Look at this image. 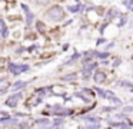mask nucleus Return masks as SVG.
Wrapping results in <instances>:
<instances>
[{"label": "nucleus", "mask_w": 133, "mask_h": 129, "mask_svg": "<svg viewBox=\"0 0 133 129\" xmlns=\"http://www.w3.org/2000/svg\"><path fill=\"white\" fill-rule=\"evenodd\" d=\"M46 16H47V19H50V20H62L63 19V16H64V11H63V9L62 7H59V6H55V7H52L49 11L46 13Z\"/></svg>", "instance_id": "obj_1"}, {"label": "nucleus", "mask_w": 133, "mask_h": 129, "mask_svg": "<svg viewBox=\"0 0 133 129\" xmlns=\"http://www.w3.org/2000/svg\"><path fill=\"white\" fill-rule=\"evenodd\" d=\"M22 99V95L20 93H16V95H13V96H10L9 99H7V106H16L19 103V100Z\"/></svg>", "instance_id": "obj_2"}, {"label": "nucleus", "mask_w": 133, "mask_h": 129, "mask_svg": "<svg viewBox=\"0 0 133 129\" xmlns=\"http://www.w3.org/2000/svg\"><path fill=\"white\" fill-rule=\"evenodd\" d=\"M9 69H10V72H13V73H20V72H24V70H27V66H16V65H10L9 66Z\"/></svg>", "instance_id": "obj_3"}, {"label": "nucleus", "mask_w": 133, "mask_h": 129, "mask_svg": "<svg viewBox=\"0 0 133 129\" xmlns=\"http://www.w3.org/2000/svg\"><path fill=\"white\" fill-rule=\"evenodd\" d=\"M104 79H106V77H104L103 72H96V75H95V80H96V82L102 83V82H104Z\"/></svg>", "instance_id": "obj_4"}, {"label": "nucleus", "mask_w": 133, "mask_h": 129, "mask_svg": "<svg viewBox=\"0 0 133 129\" xmlns=\"http://www.w3.org/2000/svg\"><path fill=\"white\" fill-rule=\"evenodd\" d=\"M7 88H9V82L6 79H0V92L7 89Z\"/></svg>", "instance_id": "obj_5"}, {"label": "nucleus", "mask_w": 133, "mask_h": 129, "mask_svg": "<svg viewBox=\"0 0 133 129\" xmlns=\"http://www.w3.org/2000/svg\"><path fill=\"white\" fill-rule=\"evenodd\" d=\"M22 7H23V10L27 13V23H32V22H33V14L29 11V9H27L26 6H22Z\"/></svg>", "instance_id": "obj_6"}, {"label": "nucleus", "mask_w": 133, "mask_h": 129, "mask_svg": "<svg viewBox=\"0 0 133 129\" xmlns=\"http://www.w3.org/2000/svg\"><path fill=\"white\" fill-rule=\"evenodd\" d=\"M53 112H55V113H62V115H64V113H70L69 110H64V109H62V108H59V106H55V108H53Z\"/></svg>", "instance_id": "obj_7"}, {"label": "nucleus", "mask_w": 133, "mask_h": 129, "mask_svg": "<svg viewBox=\"0 0 133 129\" xmlns=\"http://www.w3.org/2000/svg\"><path fill=\"white\" fill-rule=\"evenodd\" d=\"M24 85H26L24 82H17V83H15V86H13V89H15V90H17V89H20L22 86H24Z\"/></svg>", "instance_id": "obj_8"}, {"label": "nucleus", "mask_w": 133, "mask_h": 129, "mask_svg": "<svg viewBox=\"0 0 133 129\" xmlns=\"http://www.w3.org/2000/svg\"><path fill=\"white\" fill-rule=\"evenodd\" d=\"M75 77H76V75H69V76L63 77V80H73Z\"/></svg>", "instance_id": "obj_9"}, {"label": "nucleus", "mask_w": 133, "mask_h": 129, "mask_svg": "<svg viewBox=\"0 0 133 129\" xmlns=\"http://www.w3.org/2000/svg\"><path fill=\"white\" fill-rule=\"evenodd\" d=\"M47 122H49V120H46V119H42V120H39V125H49V123H47Z\"/></svg>", "instance_id": "obj_10"}, {"label": "nucleus", "mask_w": 133, "mask_h": 129, "mask_svg": "<svg viewBox=\"0 0 133 129\" xmlns=\"http://www.w3.org/2000/svg\"><path fill=\"white\" fill-rule=\"evenodd\" d=\"M36 2H37V3H40V4H46V3L49 2V0H36Z\"/></svg>", "instance_id": "obj_11"}, {"label": "nucleus", "mask_w": 133, "mask_h": 129, "mask_svg": "<svg viewBox=\"0 0 133 129\" xmlns=\"http://www.w3.org/2000/svg\"><path fill=\"white\" fill-rule=\"evenodd\" d=\"M124 3H126V4H127V7L130 9V6H132V0H126V2H124Z\"/></svg>", "instance_id": "obj_12"}]
</instances>
